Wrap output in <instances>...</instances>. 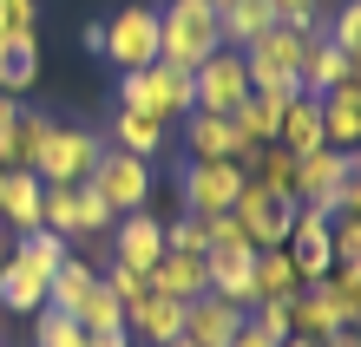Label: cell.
Wrapping results in <instances>:
<instances>
[{"label": "cell", "instance_id": "obj_1", "mask_svg": "<svg viewBox=\"0 0 361 347\" xmlns=\"http://www.w3.org/2000/svg\"><path fill=\"white\" fill-rule=\"evenodd\" d=\"M217 46H224V27H217V7L210 0H164L158 7V59L197 72Z\"/></svg>", "mask_w": 361, "mask_h": 347}, {"label": "cell", "instance_id": "obj_2", "mask_svg": "<svg viewBox=\"0 0 361 347\" xmlns=\"http://www.w3.org/2000/svg\"><path fill=\"white\" fill-rule=\"evenodd\" d=\"M118 105H125V112L158 118V125H171V118H190V112H197V92H190V72L184 66L152 59L145 72H125L118 79Z\"/></svg>", "mask_w": 361, "mask_h": 347}, {"label": "cell", "instance_id": "obj_3", "mask_svg": "<svg viewBox=\"0 0 361 347\" xmlns=\"http://www.w3.org/2000/svg\"><path fill=\"white\" fill-rule=\"evenodd\" d=\"M309 39L289 27V20H276V27L263 39H250L243 46V66H250V92H269V99H295L302 92V79H295V66H302Z\"/></svg>", "mask_w": 361, "mask_h": 347}, {"label": "cell", "instance_id": "obj_4", "mask_svg": "<svg viewBox=\"0 0 361 347\" xmlns=\"http://www.w3.org/2000/svg\"><path fill=\"white\" fill-rule=\"evenodd\" d=\"M86 46L105 53L118 72H145L158 59V7H125L112 20H99V27H86Z\"/></svg>", "mask_w": 361, "mask_h": 347}, {"label": "cell", "instance_id": "obj_5", "mask_svg": "<svg viewBox=\"0 0 361 347\" xmlns=\"http://www.w3.org/2000/svg\"><path fill=\"white\" fill-rule=\"evenodd\" d=\"M230 216L243 223V236H250L257 249H283L289 229H295V197H283V190H269V184H257V177H243Z\"/></svg>", "mask_w": 361, "mask_h": 347}, {"label": "cell", "instance_id": "obj_6", "mask_svg": "<svg viewBox=\"0 0 361 347\" xmlns=\"http://www.w3.org/2000/svg\"><path fill=\"white\" fill-rule=\"evenodd\" d=\"M99 151H105V144L86 132V125H59V118H53L47 144H39V158H33V177H39V184H86L92 164H99Z\"/></svg>", "mask_w": 361, "mask_h": 347}, {"label": "cell", "instance_id": "obj_7", "mask_svg": "<svg viewBox=\"0 0 361 347\" xmlns=\"http://www.w3.org/2000/svg\"><path fill=\"white\" fill-rule=\"evenodd\" d=\"M86 184L112 203V216H125V210H145V203H152V184L158 177H152V158H132V151H112V144H105Z\"/></svg>", "mask_w": 361, "mask_h": 347}, {"label": "cell", "instance_id": "obj_8", "mask_svg": "<svg viewBox=\"0 0 361 347\" xmlns=\"http://www.w3.org/2000/svg\"><path fill=\"white\" fill-rule=\"evenodd\" d=\"M190 92H197V112H224V118H230V112L250 99V66H243V53H237V46H217L197 72H190Z\"/></svg>", "mask_w": 361, "mask_h": 347}, {"label": "cell", "instance_id": "obj_9", "mask_svg": "<svg viewBox=\"0 0 361 347\" xmlns=\"http://www.w3.org/2000/svg\"><path fill=\"white\" fill-rule=\"evenodd\" d=\"M355 151H309V158H295V203H315V210H342V184L355 177Z\"/></svg>", "mask_w": 361, "mask_h": 347}, {"label": "cell", "instance_id": "obj_10", "mask_svg": "<svg viewBox=\"0 0 361 347\" xmlns=\"http://www.w3.org/2000/svg\"><path fill=\"white\" fill-rule=\"evenodd\" d=\"M204 275H210V295L237 301V308L250 315V301H257V243H243V236L210 243L204 249Z\"/></svg>", "mask_w": 361, "mask_h": 347}, {"label": "cell", "instance_id": "obj_11", "mask_svg": "<svg viewBox=\"0 0 361 347\" xmlns=\"http://www.w3.org/2000/svg\"><path fill=\"white\" fill-rule=\"evenodd\" d=\"M335 216L329 210H315V203H295V229H289V263L302 269V282H322L335 269V236H329Z\"/></svg>", "mask_w": 361, "mask_h": 347}, {"label": "cell", "instance_id": "obj_12", "mask_svg": "<svg viewBox=\"0 0 361 347\" xmlns=\"http://www.w3.org/2000/svg\"><path fill=\"white\" fill-rule=\"evenodd\" d=\"M237 190H243V170H237V164H204V158L184 164V210L224 216L230 203H237Z\"/></svg>", "mask_w": 361, "mask_h": 347}, {"label": "cell", "instance_id": "obj_13", "mask_svg": "<svg viewBox=\"0 0 361 347\" xmlns=\"http://www.w3.org/2000/svg\"><path fill=\"white\" fill-rule=\"evenodd\" d=\"M112 249H118L112 263H125V269H138V275H145V269L164 255V223H158L152 210H125L118 223H112Z\"/></svg>", "mask_w": 361, "mask_h": 347}, {"label": "cell", "instance_id": "obj_14", "mask_svg": "<svg viewBox=\"0 0 361 347\" xmlns=\"http://www.w3.org/2000/svg\"><path fill=\"white\" fill-rule=\"evenodd\" d=\"M125 334H132L138 347H164V341H178V334H184V301L145 289L132 308H125Z\"/></svg>", "mask_w": 361, "mask_h": 347}, {"label": "cell", "instance_id": "obj_15", "mask_svg": "<svg viewBox=\"0 0 361 347\" xmlns=\"http://www.w3.org/2000/svg\"><path fill=\"white\" fill-rule=\"evenodd\" d=\"M237 328H243V308H237V301H224V295L184 301V341L190 347H230Z\"/></svg>", "mask_w": 361, "mask_h": 347}, {"label": "cell", "instance_id": "obj_16", "mask_svg": "<svg viewBox=\"0 0 361 347\" xmlns=\"http://www.w3.org/2000/svg\"><path fill=\"white\" fill-rule=\"evenodd\" d=\"M145 289L152 295H171V301H197L210 295V275H204V255H184V249H164L152 269H145Z\"/></svg>", "mask_w": 361, "mask_h": 347}, {"label": "cell", "instance_id": "obj_17", "mask_svg": "<svg viewBox=\"0 0 361 347\" xmlns=\"http://www.w3.org/2000/svg\"><path fill=\"white\" fill-rule=\"evenodd\" d=\"M322 144L329 151H355L361 144V72L342 79L335 92H322Z\"/></svg>", "mask_w": 361, "mask_h": 347}, {"label": "cell", "instance_id": "obj_18", "mask_svg": "<svg viewBox=\"0 0 361 347\" xmlns=\"http://www.w3.org/2000/svg\"><path fill=\"white\" fill-rule=\"evenodd\" d=\"M39 197H47V184L33 177V170H0V223H7V236H27L39 229Z\"/></svg>", "mask_w": 361, "mask_h": 347}, {"label": "cell", "instance_id": "obj_19", "mask_svg": "<svg viewBox=\"0 0 361 347\" xmlns=\"http://www.w3.org/2000/svg\"><path fill=\"white\" fill-rule=\"evenodd\" d=\"M47 269L39 263H27V255H7V263H0V308H13V315H39L47 308Z\"/></svg>", "mask_w": 361, "mask_h": 347}, {"label": "cell", "instance_id": "obj_20", "mask_svg": "<svg viewBox=\"0 0 361 347\" xmlns=\"http://www.w3.org/2000/svg\"><path fill=\"white\" fill-rule=\"evenodd\" d=\"M184 144H190V158H204V164H237V125H230L224 112H190L184 118Z\"/></svg>", "mask_w": 361, "mask_h": 347}, {"label": "cell", "instance_id": "obj_21", "mask_svg": "<svg viewBox=\"0 0 361 347\" xmlns=\"http://www.w3.org/2000/svg\"><path fill=\"white\" fill-rule=\"evenodd\" d=\"M276 144H283L289 158H309V151H322V99H309V92L283 99V125H276Z\"/></svg>", "mask_w": 361, "mask_h": 347}, {"label": "cell", "instance_id": "obj_22", "mask_svg": "<svg viewBox=\"0 0 361 347\" xmlns=\"http://www.w3.org/2000/svg\"><path fill=\"white\" fill-rule=\"evenodd\" d=\"M295 79H302L309 99H322V92H335L342 79H355V66H348V53L322 33V39H309V53H302V66H295Z\"/></svg>", "mask_w": 361, "mask_h": 347}, {"label": "cell", "instance_id": "obj_23", "mask_svg": "<svg viewBox=\"0 0 361 347\" xmlns=\"http://www.w3.org/2000/svg\"><path fill=\"white\" fill-rule=\"evenodd\" d=\"M276 20H283V13H276V0H224V7H217L224 46H237V53L250 46V39H263Z\"/></svg>", "mask_w": 361, "mask_h": 347}, {"label": "cell", "instance_id": "obj_24", "mask_svg": "<svg viewBox=\"0 0 361 347\" xmlns=\"http://www.w3.org/2000/svg\"><path fill=\"white\" fill-rule=\"evenodd\" d=\"M309 282L289 263V249H257V301H295Z\"/></svg>", "mask_w": 361, "mask_h": 347}, {"label": "cell", "instance_id": "obj_25", "mask_svg": "<svg viewBox=\"0 0 361 347\" xmlns=\"http://www.w3.org/2000/svg\"><path fill=\"white\" fill-rule=\"evenodd\" d=\"M92 289H99V269H92V263H79V255H66V263L53 269V282H47V308L79 315V301H86Z\"/></svg>", "mask_w": 361, "mask_h": 347}, {"label": "cell", "instance_id": "obj_26", "mask_svg": "<svg viewBox=\"0 0 361 347\" xmlns=\"http://www.w3.org/2000/svg\"><path fill=\"white\" fill-rule=\"evenodd\" d=\"M230 125H237V138L243 144H276V125H283V99H269V92H250L237 112H230Z\"/></svg>", "mask_w": 361, "mask_h": 347}, {"label": "cell", "instance_id": "obj_27", "mask_svg": "<svg viewBox=\"0 0 361 347\" xmlns=\"http://www.w3.org/2000/svg\"><path fill=\"white\" fill-rule=\"evenodd\" d=\"M112 151H132V158H158V151H164V125L118 105V112H112Z\"/></svg>", "mask_w": 361, "mask_h": 347}, {"label": "cell", "instance_id": "obj_28", "mask_svg": "<svg viewBox=\"0 0 361 347\" xmlns=\"http://www.w3.org/2000/svg\"><path fill=\"white\" fill-rule=\"evenodd\" d=\"M335 328H342V321H335L329 295H322V289L309 282V289H302V295L289 301V334H302V341H329Z\"/></svg>", "mask_w": 361, "mask_h": 347}, {"label": "cell", "instance_id": "obj_29", "mask_svg": "<svg viewBox=\"0 0 361 347\" xmlns=\"http://www.w3.org/2000/svg\"><path fill=\"white\" fill-rule=\"evenodd\" d=\"M33 79H39V46H33V33H20V39L0 33V92H27Z\"/></svg>", "mask_w": 361, "mask_h": 347}, {"label": "cell", "instance_id": "obj_30", "mask_svg": "<svg viewBox=\"0 0 361 347\" xmlns=\"http://www.w3.org/2000/svg\"><path fill=\"white\" fill-rule=\"evenodd\" d=\"M315 289L329 295V308H335V321H342V328H355V321H361V263H335L322 282H315Z\"/></svg>", "mask_w": 361, "mask_h": 347}, {"label": "cell", "instance_id": "obj_31", "mask_svg": "<svg viewBox=\"0 0 361 347\" xmlns=\"http://www.w3.org/2000/svg\"><path fill=\"white\" fill-rule=\"evenodd\" d=\"M79 328H86V334H125V301L112 295V289H105V282H99V289L86 295V301H79Z\"/></svg>", "mask_w": 361, "mask_h": 347}, {"label": "cell", "instance_id": "obj_32", "mask_svg": "<svg viewBox=\"0 0 361 347\" xmlns=\"http://www.w3.org/2000/svg\"><path fill=\"white\" fill-rule=\"evenodd\" d=\"M112 203L99 197L92 184H73V236H112Z\"/></svg>", "mask_w": 361, "mask_h": 347}, {"label": "cell", "instance_id": "obj_33", "mask_svg": "<svg viewBox=\"0 0 361 347\" xmlns=\"http://www.w3.org/2000/svg\"><path fill=\"white\" fill-rule=\"evenodd\" d=\"M210 236H217V216H197V210H184L178 223H164V249L204 255V249H210Z\"/></svg>", "mask_w": 361, "mask_h": 347}, {"label": "cell", "instance_id": "obj_34", "mask_svg": "<svg viewBox=\"0 0 361 347\" xmlns=\"http://www.w3.org/2000/svg\"><path fill=\"white\" fill-rule=\"evenodd\" d=\"M47 132H53L47 112H20V125H13V151H7V170H13V164L33 170V158H39V144H47Z\"/></svg>", "mask_w": 361, "mask_h": 347}, {"label": "cell", "instance_id": "obj_35", "mask_svg": "<svg viewBox=\"0 0 361 347\" xmlns=\"http://www.w3.org/2000/svg\"><path fill=\"white\" fill-rule=\"evenodd\" d=\"M20 255H27V263H39V269L53 275V269L73 255V236H59V229H27V236H20Z\"/></svg>", "mask_w": 361, "mask_h": 347}, {"label": "cell", "instance_id": "obj_36", "mask_svg": "<svg viewBox=\"0 0 361 347\" xmlns=\"http://www.w3.org/2000/svg\"><path fill=\"white\" fill-rule=\"evenodd\" d=\"M250 177L269 184V190H283V197H295V158H289L283 144H269L263 158H257V170H250Z\"/></svg>", "mask_w": 361, "mask_h": 347}, {"label": "cell", "instance_id": "obj_37", "mask_svg": "<svg viewBox=\"0 0 361 347\" xmlns=\"http://www.w3.org/2000/svg\"><path fill=\"white\" fill-rule=\"evenodd\" d=\"M33 341H39V347H86V328H79L73 315H59V308H39Z\"/></svg>", "mask_w": 361, "mask_h": 347}, {"label": "cell", "instance_id": "obj_38", "mask_svg": "<svg viewBox=\"0 0 361 347\" xmlns=\"http://www.w3.org/2000/svg\"><path fill=\"white\" fill-rule=\"evenodd\" d=\"M329 39H335L342 53H348V66L361 72V0H348V7L329 20Z\"/></svg>", "mask_w": 361, "mask_h": 347}, {"label": "cell", "instance_id": "obj_39", "mask_svg": "<svg viewBox=\"0 0 361 347\" xmlns=\"http://www.w3.org/2000/svg\"><path fill=\"white\" fill-rule=\"evenodd\" d=\"M250 328H263L276 347L289 341V301H250Z\"/></svg>", "mask_w": 361, "mask_h": 347}, {"label": "cell", "instance_id": "obj_40", "mask_svg": "<svg viewBox=\"0 0 361 347\" xmlns=\"http://www.w3.org/2000/svg\"><path fill=\"white\" fill-rule=\"evenodd\" d=\"M329 236H335V263H361V216H348V210H335V223H329Z\"/></svg>", "mask_w": 361, "mask_h": 347}, {"label": "cell", "instance_id": "obj_41", "mask_svg": "<svg viewBox=\"0 0 361 347\" xmlns=\"http://www.w3.org/2000/svg\"><path fill=\"white\" fill-rule=\"evenodd\" d=\"M99 282H105V289H112V295L125 301V308H132V301L145 295V275H138V269H125V263H112V269H105Z\"/></svg>", "mask_w": 361, "mask_h": 347}, {"label": "cell", "instance_id": "obj_42", "mask_svg": "<svg viewBox=\"0 0 361 347\" xmlns=\"http://www.w3.org/2000/svg\"><path fill=\"white\" fill-rule=\"evenodd\" d=\"M0 33H7V39L33 33V0H0Z\"/></svg>", "mask_w": 361, "mask_h": 347}, {"label": "cell", "instance_id": "obj_43", "mask_svg": "<svg viewBox=\"0 0 361 347\" xmlns=\"http://www.w3.org/2000/svg\"><path fill=\"white\" fill-rule=\"evenodd\" d=\"M230 347H276V341H269L263 328H250V315H243V328H237V334H230Z\"/></svg>", "mask_w": 361, "mask_h": 347}, {"label": "cell", "instance_id": "obj_44", "mask_svg": "<svg viewBox=\"0 0 361 347\" xmlns=\"http://www.w3.org/2000/svg\"><path fill=\"white\" fill-rule=\"evenodd\" d=\"M342 210H348V216H361V164H355V177L342 184Z\"/></svg>", "mask_w": 361, "mask_h": 347}, {"label": "cell", "instance_id": "obj_45", "mask_svg": "<svg viewBox=\"0 0 361 347\" xmlns=\"http://www.w3.org/2000/svg\"><path fill=\"white\" fill-rule=\"evenodd\" d=\"M86 347H132V334H86Z\"/></svg>", "mask_w": 361, "mask_h": 347}, {"label": "cell", "instance_id": "obj_46", "mask_svg": "<svg viewBox=\"0 0 361 347\" xmlns=\"http://www.w3.org/2000/svg\"><path fill=\"white\" fill-rule=\"evenodd\" d=\"M322 347H361V334H355V328H335V334H329Z\"/></svg>", "mask_w": 361, "mask_h": 347}, {"label": "cell", "instance_id": "obj_47", "mask_svg": "<svg viewBox=\"0 0 361 347\" xmlns=\"http://www.w3.org/2000/svg\"><path fill=\"white\" fill-rule=\"evenodd\" d=\"M295 7H315V0H276V13H295Z\"/></svg>", "mask_w": 361, "mask_h": 347}, {"label": "cell", "instance_id": "obj_48", "mask_svg": "<svg viewBox=\"0 0 361 347\" xmlns=\"http://www.w3.org/2000/svg\"><path fill=\"white\" fill-rule=\"evenodd\" d=\"M283 347H322V341H302V334H289V341H283Z\"/></svg>", "mask_w": 361, "mask_h": 347}, {"label": "cell", "instance_id": "obj_49", "mask_svg": "<svg viewBox=\"0 0 361 347\" xmlns=\"http://www.w3.org/2000/svg\"><path fill=\"white\" fill-rule=\"evenodd\" d=\"M164 347H190V341H184V334H178V341H164Z\"/></svg>", "mask_w": 361, "mask_h": 347}, {"label": "cell", "instance_id": "obj_50", "mask_svg": "<svg viewBox=\"0 0 361 347\" xmlns=\"http://www.w3.org/2000/svg\"><path fill=\"white\" fill-rule=\"evenodd\" d=\"M0 243H7V223H0Z\"/></svg>", "mask_w": 361, "mask_h": 347}, {"label": "cell", "instance_id": "obj_51", "mask_svg": "<svg viewBox=\"0 0 361 347\" xmlns=\"http://www.w3.org/2000/svg\"><path fill=\"white\" fill-rule=\"evenodd\" d=\"M210 7H224V0H210Z\"/></svg>", "mask_w": 361, "mask_h": 347}, {"label": "cell", "instance_id": "obj_52", "mask_svg": "<svg viewBox=\"0 0 361 347\" xmlns=\"http://www.w3.org/2000/svg\"><path fill=\"white\" fill-rule=\"evenodd\" d=\"M355 158H361V144H355Z\"/></svg>", "mask_w": 361, "mask_h": 347}, {"label": "cell", "instance_id": "obj_53", "mask_svg": "<svg viewBox=\"0 0 361 347\" xmlns=\"http://www.w3.org/2000/svg\"><path fill=\"white\" fill-rule=\"evenodd\" d=\"M355 334H361V321H355Z\"/></svg>", "mask_w": 361, "mask_h": 347}, {"label": "cell", "instance_id": "obj_54", "mask_svg": "<svg viewBox=\"0 0 361 347\" xmlns=\"http://www.w3.org/2000/svg\"><path fill=\"white\" fill-rule=\"evenodd\" d=\"M0 315H7V308H0Z\"/></svg>", "mask_w": 361, "mask_h": 347}]
</instances>
